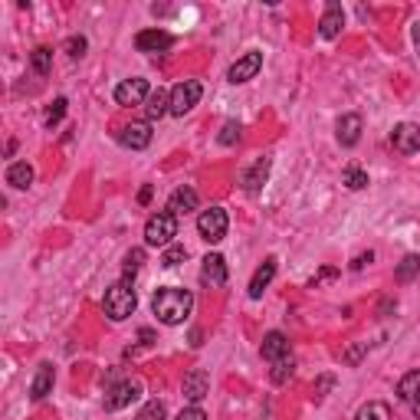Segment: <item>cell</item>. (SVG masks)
<instances>
[{
	"label": "cell",
	"mask_w": 420,
	"mask_h": 420,
	"mask_svg": "<svg viewBox=\"0 0 420 420\" xmlns=\"http://www.w3.org/2000/svg\"><path fill=\"white\" fill-rule=\"evenodd\" d=\"M151 309H154V315H158V322L181 325L187 315H191V309H194V296L187 289H178V286H164V289L154 292Z\"/></svg>",
	"instance_id": "obj_1"
},
{
	"label": "cell",
	"mask_w": 420,
	"mask_h": 420,
	"mask_svg": "<svg viewBox=\"0 0 420 420\" xmlns=\"http://www.w3.org/2000/svg\"><path fill=\"white\" fill-rule=\"evenodd\" d=\"M138 309V296L135 289H131V283H115L112 289L105 292V299H102V312L112 319V322H125L131 312Z\"/></svg>",
	"instance_id": "obj_2"
},
{
	"label": "cell",
	"mask_w": 420,
	"mask_h": 420,
	"mask_svg": "<svg viewBox=\"0 0 420 420\" xmlns=\"http://www.w3.org/2000/svg\"><path fill=\"white\" fill-rule=\"evenodd\" d=\"M174 236H178V217H174V214L161 210V214L148 217V224H145V243L148 246H164V250H168L171 243H174Z\"/></svg>",
	"instance_id": "obj_3"
},
{
	"label": "cell",
	"mask_w": 420,
	"mask_h": 420,
	"mask_svg": "<svg viewBox=\"0 0 420 420\" xmlns=\"http://www.w3.org/2000/svg\"><path fill=\"white\" fill-rule=\"evenodd\" d=\"M201 96H204V86L197 79L178 82V86L171 89V115H178V119L181 115H187L197 102H201Z\"/></svg>",
	"instance_id": "obj_4"
},
{
	"label": "cell",
	"mask_w": 420,
	"mask_h": 420,
	"mask_svg": "<svg viewBox=\"0 0 420 420\" xmlns=\"http://www.w3.org/2000/svg\"><path fill=\"white\" fill-rule=\"evenodd\" d=\"M226 226H230V217H226L224 207H210L204 210L201 217H197V230L207 243H220L226 236Z\"/></svg>",
	"instance_id": "obj_5"
},
{
	"label": "cell",
	"mask_w": 420,
	"mask_h": 420,
	"mask_svg": "<svg viewBox=\"0 0 420 420\" xmlns=\"http://www.w3.org/2000/svg\"><path fill=\"white\" fill-rule=\"evenodd\" d=\"M259 69H263V53H259V49H250V53H243V56L226 69V82H234V86L250 82V79H256Z\"/></svg>",
	"instance_id": "obj_6"
},
{
	"label": "cell",
	"mask_w": 420,
	"mask_h": 420,
	"mask_svg": "<svg viewBox=\"0 0 420 420\" xmlns=\"http://www.w3.org/2000/svg\"><path fill=\"white\" fill-rule=\"evenodd\" d=\"M391 145H394L397 154H417L420 151V125H414V121L394 125V131H391Z\"/></svg>",
	"instance_id": "obj_7"
},
{
	"label": "cell",
	"mask_w": 420,
	"mask_h": 420,
	"mask_svg": "<svg viewBox=\"0 0 420 420\" xmlns=\"http://www.w3.org/2000/svg\"><path fill=\"white\" fill-rule=\"evenodd\" d=\"M138 397H141V384L138 381H121V384L109 388V394H105V411H121V407H129Z\"/></svg>",
	"instance_id": "obj_8"
},
{
	"label": "cell",
	"mask_w": 420,
	"mask_h": 420,
	"mask_svg": "<svg viewBox=\"0 0 420 420\" xmlns=\"http://www.w3.org/2000/svg\"><path fill=\"white\" fill-rule=\"evenodd\" d=\"M148 79H125V82H119L115 86V102L119 105H141V102H148Z\"/></svg>",
	"instance_id": "obj_9"
},
{
	"label": "cell",
	"mask_w": 420,
	"mask_h": 420,
	"mask_svg": "<svg viewBox=\"0 0 420 420\" xmlns=\"http://www.w3.org/2000/svg\"><path fill=\"white\" fill-rule=\"evenodd\" d=\"M181 394H184V401H191V404L204 401V397L210 394V374L204 371V368H194V371L184 378V384H181Z\"/></svg>",
	"instance_id": "obj_10"
},
{
	"label": "cell",
	"mask_w": 420,
	"mask_h": 420,
	"mask_svg": "<svg viewBox=\"0 0 420 420\" xmlns=\"http://www.w3.org/2000/svg\"><path fill=\"white\" fill-rule=\"evenodd\" d=\"M361 129H364L361 115H355V112L341 115V119H339V125H335V135H339V145H341V148H355V145H358V138H361Z\"/></svg>",
	"instance_id": "obj_11"
},
{
	"label": "cell",
	"mask_w": 420,
	"mask_h": 420,
	"mask_svg": "<svg viewBox=\"0 0 420 420\" xmlns=\"http://www.w3.org/2000/svg\"><path fill=\"white\" fill-rule=\"evenodd\" d=\"M135 46L141 53H164V49L174 46V36L168 30H141L135 36Z\"/></svg>",
	"instance_id": "obj_12"
},
{
	"label": "cell",
	"mask_w": 420,
	"mask_h": 420,
	"mask_svg": "<svg viewBox=\"0 0 420 420\" xmlns=\"http://www.w3.org/2000/svg\"><path fill=\"white\" fill-rule=\"evenodd\" d=\"M121 145L131 148V151H141V148L151 145V125L148 121H131L121 129Z\"/></svg>",
	"instance_id": "obj_13"
},
{
	"label": "cell",
	"mask_w": 420,
	"mask_h": 420,
	"mask_svg": "<svg viewBox=\"0 0 420 420\" xmlns=\"http://www.w3.org/2000/svg\"><path fill=\"white\" fill-rule=\"evenodd\" d=\"M341 26H345V10L339 7V4H329L322 14V20H319V33H322V40H335L341 33Z\"/></svg>",
	"instance_id": "obj_14"
},
{
	"label": "cell",
	"mask_w": 420,
	"mask_h": 420,
	"mask_svg": "<svg viewBox=\"0 0 420 420\" xmlns=\"http://www.w3.org/2000/svg\"><path fill=\"white\" fill-rule=\"evenodd\" d=\"M201 279H204V283H210V286H224L226 283V259L220 256V253H210V256H204Z\"/></svg>",
	"instance_id": "obj_15"
},
{
	"label": "cell",
	"mask_w": 420,
	"mask_h": 420,
	"mask_svg": "<svg viewBox=\"0 0 420 420\" xmlns=\"http://www.w3.org/2000/svg\"><path fill=\"white\" fill-rule=\"evenodd\" d=\"M191 210H197V191L194 187H178L168 201V214L184 217V214H191Z\"/></svg>",
	"instance_id": "obj_16"
},
{
	"label": "cell",
	"mask_w": 420,
	"mask_h": 420,
	"mask_svg": "<svg viewBox=\"0 0 420 420\" xmlns=\"http://www.w3.org/2000/svg\"><path fill=\"white\" fill-rule=\"evenodd\" d=\"M269 164H273L269 158H259V161L243 174V191H246V194H259V191H263V184H266V178H269Z\"/></svg>",
	"instance_id": "obj_17"
},
{
	"label": "cell",
	"mask_w": 420,
	"mask_h": 420,
	"mask_svg": "<svg viewBox=\"0 0 420 420\" xmlns=\"http://www.w3.org/2000/svg\"><path fill=\"white\" fill-rule=\"evenodd\" d=\"M259 351H263L266 361H279V358L289 355V339H286L283 331H269L266 339H263V348H259Z\"/></svg>",
	"instance_id": "obj_18"
},
{
	"label": "cell",
	"mask_w": 420,
	"mask_h": 420,
	"mask_svg": "<svg viewBox=\"0 0 420 420\" xmlns=\"http://www.w3.org/2000/svg\"><path fill=\"white\" fill-rule=\"evenodd\" d=\"M273 276H276V259L269 256L263 266L253 273V279H250V299H259L263 292H266V286L273 283Z\"/></svg>",
	"instance_id": "obj_19"
},
{
	"label": "cell",
	"mask_w": 420,
	"mask_h": 420,
	"mask_svg": "<svg viewBox=\"0 0 420 420\" xmlns=\"http://www.w3.org/2000/svg\"><path fill=\"white\" fill-rule=\"evenodd\" d=\"M53 381H56L53 364H40V371H36V378H33V384H30V397H33V401H43V397L53 391Z\"/></svg>",
	"instance_id": "obj_20"
},
{
	"label": "cell",
	"mask_w": 420,
	"mask_h": 420,
	"mask_svg": "<svg viewBox=\"0 0 420 420\" xmlns=\"http://www.w3.org/2000/svg\"><path fill=\"white\" fill-rule=\"evenodd\" d=\"M168 112H171V92L154 89L151 96H148V102H145V115H148V121L161 119V115H168Z\"/></svg>",
	"instance_id": "obj_21"
},
{
	"label": "cell",
	"mask_w": 420,
	"mask_h": 420,
	"mask_svg": "<svg viewBox=\"0 0 420 420\" xmlns=\"http://www.w3.org/2000/svg\"><path fill=\"white\" fill-rule=\"evenodd\" d=\"M7 184L16 187V191H26L33 184V168L26 161H14L7 168Z\"/></svg>",
	"instance_id": "obj_22"
},
{
	"label": "cell",
	"mask_w": 420,
	"mask_h": 420,
	"mask_svg": "<svg viewBox=\"0 0 420 420\" xmlns=\"http://www.w3.org/2000/svg\"><path fill=\"white\" fill-rule=\"evenodd\" d=\"M417 394H420V371H407L404 378L397 381V397L411 404V401H414Z\"/></svg>",
	"instance_id": "obj_23"
},
{
	"label": "cell",
	"mask_w": 420,
	"mask_h": 420,
	"mask_svg": "<svg viewBox=\"0 0 420 420\" xmlns=\"http://www.w3.org/2000/svg\"><path fill=\"white\" fill-rule=\"evenodd\" d=\"M420 276V256L417 253H407L404 259H401V266H397L394 279L397 283H411V279H417Z\"/></svg>",
	"instance_id": "obj_24"
},
{
	"label": "cell",
	"mask_w": 420,
	"mask_h": 420,
	"mask_svg": "<svg viewBox=\"0 0 420 420\" xmlns=\"http://www.w3.org/2000/svg\"><path fill=\"white\" fill-rule=\"evenodd\" d=\"M30 66L36 76H49V66H53V49L49 46H36L30 53Z\"/></svg>",
	"instance_id": "obj_25"
},
{
	"label": "cell",
	"mask_w": 420,
	"mask_h": 420,
	"mask_svg": "<svg viewBox=\"0 0 420 420\" xmlns=\"http://www.w3.org/2000/svg\"><path fill=\"white\" fill-rule=\"evenodd\" d=\"M292 374H296V361H292V355H286V358H279V361H273L269 381H273V384H286Z\"/></svg>",
	"instance_id": "obj_26"
},
{
	"label": "cell",
	"mask_w": 420,
	"mask_h": 420,
	"mask_svg": "<svg viewBox=\"0 0 420 420\" xmlns=\"http://www.w3.org/2000/svg\"><path fill=\"white\" fill-rule=\"evenodd\" d=\"M355 420H391V407L384 401H368V404L358 411Z\"/></svg>",
	"instance_id": "obj_27"
},
{
	"label": "cell",
	"mask_w": 420,
	"mask_h": 420,
	"mask_svg": "<svg viewBox=\"0 0 420 420\" xmlns=\"http://www.w3.org/2000/svg\"><path fill=\"white\" fill-rule=\"evenodd\" d=\"M341 184L351 187V191H361V187H368V171H361V168H345V174H341Z\"/></svg>",
	"instance_id": "obj_28"
},
{
	"label": "cell",
	"mask_w": 420,
	"mask_h": 420,
	"mask_svg": "<svg viewBox=\"0 0 420 420\" xmlns=\"http://www.w3.org/2000/svg\"><path fill=\"white\" fill-rule=\"evenodd\" d=\"M168 417V407H164V401H148L141 411H138L135 420H164Z\"/></svg>",
	"instance_id": "obj_29"
},
{
	"label": "cell",
	"mask_w": 420,
	"mask_h": 420,
	"mask_svg": "<svg viewBox=\"0 0 420 420\" xmlns=\"http://www.w3.org/2000/svg\"><path fill=\"white\" fill-rule=\"evenodd\" d=\"M240 135H243V129H240V121H226L224 129H220V135H217V141L220 145H236V141H240Z\"/></svg>",
	"instance_id": "obj_30"
},
{
	"label": "cell",
	"mask_w": 420,
	"mask_h": 420,
	"mask_svg": "<svg viewBox=\"0 0 420 420\" xmlns=\"http://www.w3.org/2000/svg\"><path fill=\"white\" fill-rule=\"evenodd\" d=\"M184 256H187L184 246H181V243H171L168 250H164L161 263H164V266H181V263H184Z\"/></svg>",
	"instance_id": "obj_31"
},
{
	"label": "cell",
	"mask_w": 420,
	"mask_h": 420,
	"mask_svg": "<svg viewBox=\"0 0 420 420\" xmlns=\"http://www.w3.org/2000/svg\"><path fill=\"white\" fill-rule=\"evenodd\" d=\"M141 259H145V250H131L129 256H125V283H131L138 273V266H141Z\"/></svg>",
	"instance_id": "obj_32"
},
{
	"label": "cell",
	"mask_w": 420,
	"mask_h": 420,
	"mask_svg": "<svg viewBox=\"0 0 420 420\" xmlns=\"http://www.w3.org/2000/svg\"><path fill=\"white\" fill-rule=\"evenodd\" d=\"M86 46H89V43H86V36H69V40H66V53H69L73 59L86 56Z\"/></svg>",
	"instance_id": "obj_33"
},
{
	"label": "cell",
	"mask_w": 420,
	"mask_h": 420,
	"mask_svg": "<svg viewBox=\"0 0 420 420\" xmlns=\"http://www.w3.org/2000/svg\"><path fill=\"white\" fill-rule=\"evenodd\" d=\"M63 115H66V99H56V102L49 105V112H46V129H53Z\"/></svg>",
	"instance_id": "obj_34"
},
{
	"label": "cell",
	"mask_w": 420,
	"mask_h": 420,
	"mask_svg": "<svg viewBox=\"0 0 420 420\" xmlns=\"http://www.w3.org/2000/svg\"><path fill=\"white\" fill-rule=\"evenodd\" d=\"M178 420H207V414H204L197 404H191V407H184V411L178 414Z\"/></svg>",
	"instance_id": "obj_35"
},
{
	"label": "cell",
	"mask_w": 420,
	"mask_h": 420,
	"mask_svg": "<svg viewBox=\"0 0 420 420\" xmlns=\"http://www.w3.org/2000/svg\"><path fill=\"white\" fill-rule=\"evenodd\" d=\"M371 259H374V253H371V250H368V253H361V256H355V259H351V269H355V273H361V269L368 266Z\"/></svg>",
	"instance_id": "obj_36"
},
{
	"label": "cell",
	"mask_w": 420,
	"mask_h": 420,
	"mask_svg": "<svg viewBox=\"0 0 420 420\" xmlns=\"http://www.w3.org/2000/svg\"><path fill=\"white\" fill-rule=\"evenodd\" d=\"M335 276H339V269H335V266H325V269H319V276L312 279V286L325 283V279H335Z\"/></svg>",
	"instance_id": "obj_37"
},
{
	"label": "cell",
	"mask_w": 420,
	"mask_h": 420,
	"mask_svg": "<svg viewBox=\"0 0 420 420\" xmlns=\"http://www.w3.org/2000/svg\"><path fill=\"white\" fill-rule=\"evenodd\" d=\"M151 197H154V187L151 184H145L141 191H138V204H151Z\"/></svg>",
	"instance_id": "obj_38"
},
{
	"label": "cell",
	"mask_w": 420,
	"mask_h": 420,
	"mask_svg": "<svg viewBox=\"0 0 420 420\" xmlns=\"http://www.w3.org/2000/svg\"><path fill=\"white\" fill-rule=\"evenodd\" d=\"M331 388V378L325 374V378H319V384H315V397H325V391Z\"/></svg>",
	"instance_id": "obj_39"
},
{
	"label": "cell",
	"mask_w": 420,
	"mask_h": 420,
	"mask_svg": "<svg viewBox=\"0 0 420 420\" xmlns=\"http://www.w3.org/2000/svg\"><path fill=\"white\" fill-rule=\"evenodd\" d=\"M361 355H364V345H358V348H351V351L345 355V361L348 364H358V358H361Z\"/></svg>",
	"instance_id": "obj_40"
},
{
	"label": "cell",
	"mask_w": 420,
	"mask_h": 420,
	"mask_svg": "<svg viewBox=\"0 0 420 420\" xmlns=\"http://www.w3.org/2000/svg\"><path fill=\"white\" fill-rule=\"evenodd\" d=\"M138 339H141V345H151V341H154V331L151 329H141V331H138Z\"/></svg>",
	"instance_id": "obj_41"
},
{
	"label": "cell",
	"mask_w": 420,
	"mask_h": 420,
	"mask_svg": "<svg viewBox=\"0 0 420 420\" xmlns=\"http://www.w3.org/2000/svg\"><path fill=\"white\" fill-rule=\"evenodd\" d=\"M414 46H417V53H420V20H417V24H414Z\"/></svg>",
	"instance_id": "obj_42"
},
{
	"label": "cell",
	"mask_w": 420,
	"mask_h": 420,
	"mask_svg": "<svg viewBox=\"0 0 420 420\" xmlns=\"http://www.w3.org/2000/svg\"><path fill=\"white\" fill-rule=\"evenodd\" d=\"M411 411H414V417L420 420V394H417V397H414V401H411Z\"/></svg>",
	"instance_id": "obj_43"
}]
</instances>
